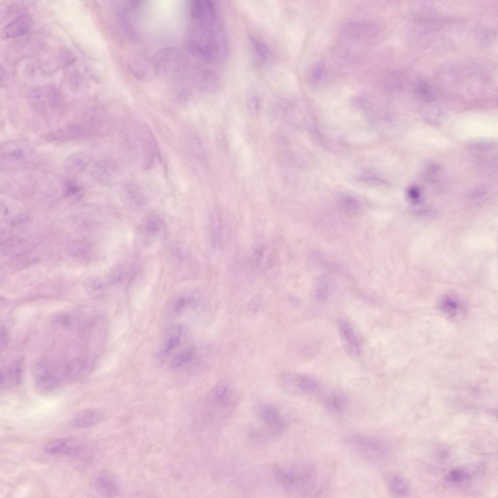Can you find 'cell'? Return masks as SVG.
Wrapping results in <instances>:
<instances>
[{
  "mask_svg": "<svg viewBox=\"0 0 498 498\" xmlns=\"http://www.w3.org/2000/svg\"><path fill=\"white\" fill-rule=\"evenodd\" d=\"M90 156L83 152H77L70 155L65 160L63 169L68 174L74 175L81 172L89 165Z\"/></svg>",
  "mask_w": 498,
  "mask_h": 498,
  "instance_id": "cell-17",
  "label": "cell"
},
{
  "mask_svg": "<svg viewBox=\"0 0 498 498\" xmlns=\"http://www.w3.org/2000/svg\"><path fill=\"white\" fill-rule=\"evenodd\" d=\"M385 479L387 489L393 496L402 497L409 494L411 489L410 483L401 473L391 471L386 475Z\"/></svg>",
  "mask_w": 498,
  "mask_h": 498,
  "instance_id": "cell-13",
  "label": "cell"
},
{
  "mask_svg": "<svg viewBox=\"0 0 498 498\" xmlns=\"http://www.w3.org/2000/svg\"><path fill=\"white\" fill-rule=\"evenodd\" d=\"M4 158L8 161L13 162H21L25 158V150L17 144L8 145V149L4 150Z\"/></svg>",
  "mask_w": 498,
  "mask_h": 498,
  "instance_id": "cell-24",
  "label": "cell"
},
{
  "mask_svg": "<svg viewBox=\"0 0 498 498\" xmlns=\"http://www.w3.org/2000/svg\"><path fill=\"white\" fill-rule=\"evenodd\" d=\"M89 363L83 359L72 361L66 368V375L70 378H76L84 375L88 372Z\"/></svg>",
  "mask_w": 498,
  "mask_h": 498,
  "instance_id": "cell-23",
  "label": "cell"
},
{
  "mask_svg": "<svg viewBox=\"0 0 498 498\" xmlns=\"http://www.w3.org/2000/svg\"><path fill=\"white\" fill-rule=\"evenodd\" d=\"M414 91L416 96L423 101H431L435 97L434 90L432 86L424 79H420L416 82Z\"/></svg>",
  "mask_w": 498,
  "mask_h": 498,
  "instance_id": "cell-22",
  "label": "cell"
},
{
  "mask_svg": "<svg viewBox=\"0 0 498 498\" xmlns=\"http://www.w3.org/2000/svg\"><path fill=\"white\" fill-rule=\"evenodd\" d=\"M22 366L20 361L12 364L5 372L1 373V386L11 387L18 385L21 380Z\"/></svg>",
  "mask_w": 498,
  "mask_h": 498,
  "instance_id": "cell-19",
  "label": "cell"
},
{
  "mask_svg": "<svg viewBox=\"0 0 498 498\" xmlns=\"http://www.w3.org/2000/svg\"><path fill=\"white\" fill-rule=\"evenodd\" d=\"M408 196L413 200H418L420 196V192L416 187H411L408 190Z\"/></svg>",
  "mask_w": 498,
  "mask_h": 498,
  "instance_id": "cell-31",
  "label": "cell"
},
{
  "mask_svg": "<svg viewBox=\"0 0 498 498\" xmlns=\"http://www.w3.org/2000/svg\"><path fill=\"white\" fill-rule=\"evenodd\" d=\"M444 309L447 312H451L456 310L458 308V304L456 301L452 298H445L443 302Z\"/></svg>",
  "mask_w": 498,
  "mask_h": 498,
  "instance_id": "cell-29",
  "label": "cell"
},
{
  "mask_svg": "<svg viewBox=\"0 0 498 498\" xmlns=\"http://www.w3.org/2000/svg\"><path fill=\"white\" fill-rule=\"evenodd\" d=\"M188 302V300L185 298L178 300L174 305V309L176 312H180L187 306Z\"/></svg>",
  "mask_w": 498,
  "mask_h": 498,
  "instance_id": "cell-30",
  "label": "cell"
},
{
  "mask_svg": "<svg viewBox=\"0 0 498 498\" xmlns=\"http://www.w3.org/2000/svg\"><path fill=\"white\" fill-rule=\"evenodd\" d=\"M188 43L191 51L208 62H217L227 51L225 35L214 4L210 0L193 1L190 7Z\"/></svg>",
  "mask_w": 498,
  "mask_h": 498,
  "instance_id": "cell-1",
  "label": "cell"
},
{
  "mask_svg": "<svg viewBox=\"0 0 498 498\" xmlns=\"http://www.w3.org/2000/svg\"><path fill=\"white\" fill-rule=\"evenodd\" d=\"M31 25V20L28 16L20 15L4 27L2 36L3 38L9 39L24 35L29 31Z\"/></svg>",
  "mask_w": 498,
  "mask_h": 498,
  "instance_id": "cell-15",
  "label": "cell"
},
{
  "mask_svg": "<svg viewBox=\"0 0 498 498\" xmlns=\"http://www.w3.org/2000/svg\"><path fill=\"white\" fill-rule=\"evenodd\" d=\"M468 475L465 470L461 468H456L449 473L447 479L450 482L459 483L467 479Z\"/></svg>",
  "mask_w": 498,
  "mask_h": 498,
  "instance_id": "cell-27",
  "label": "cell"
},
{
  "mask_svg": "<svg viewBox=\"0 0 498 498\" xmlns=\"http://www.w3.org/2000/svg\"><path fill=\"white\" fill-rule=\"evenodd\" d=\"M345 443L353 451L372 462L383 460L388 453L386 445L380 440L360 434L349 436Z\"/></svg>",
  "mask_w": 498,
  "mask_h": 498,
  "instance_id": "cell-6",
  "label": "cell"
},
{
  "mask_svg": "<svg viewBox=\"0 0 498 498\" xmlns=\"http://www.w3.org/2000/svg\"><path fill=\"white\" fill-rule=\"evenodd\" d=\"M194 353V350L192 347H189L183 349L174 356L171 362V366L173 368L178 367L190 360Z\"/></svg>",
  "mask_w": 498,
  "mask_h": 498,
  "instance_id": "cell-25",
  "label": "cell"
},
{
  "mask_svg": "<svg viewBox=\"0 0 498 498\" xmlns=\"http://www.w3.org/2000/svg\"><path fill=\"white\" fill-rule=\"evenodd\" d=\"M338 327L340 337L348 352L353 355H358L360 346L356 335L351 326L346 321L340 320Z\"/></svg>",
  "mask_w": 498,
  "mask_h": 498,
  "instance_id": "cell-16",
  "label": "cell"
},
{
  "mask_svg": "<svg viewBox=\"0 0 498 498\" xmlns=\"http://www.w3.org/2000/svg\"><path fill=\"white\" fill-rule=\"evenodd\" d=\"M277 382L285 391L295 394L313 392L319 387V383L308 376L291 372H283L277 377Z\"/></svg>",
  "mask_w": 498,
  "mask_h": 498,
  "instance_id": "cell-7",
  "label": "cell"
},
{
  "mask_svg": "<svg viewBox=\"0 0 498 498\" xmlns=\"http://www.w3.org/2000/svg\"><path fill=\"white\" fill-rule=\"evenodd\" d=\"M240 399V393L231 380L223 379L208 393L205 408L213 421L225 420L233 412Z\"/></svg>",
  "mask_w": 498,
  "mask_h": 498,
  "instance_id": "cell-3",
  "label": "cell"
},
{
  "mask_svg": "<svg viewBox=\"0 0 498 498\" xmlns=\"http://www.w3.org/2000/svg\"><path fill=\"white\" fill-rule=\"evenodd\" d=\"M379 26L375 22L365 21H351L345 23L341 32L345 37L353 40H367L377 36Z\"/></svg>",
  "mask_w": 498,
  "mask_h": 498,
  "instance_id": "cell-8",
  "label": "cell"
},
{
  "mask_svg": "<svg viewBox=\"0 0 498 498\" xmlns=\"http://www.w3.org/2000/svg\"><path fill=\"white\" fill-rule=\"evenodd\" d=\"M255 49L257 51L258 55L265 60L268 59L270 58L271 53L270 51L268 50V49L265 45L261 43L259 41H255L254 42Z\"/></svg>",
  "mask_w": 498,
  "mask_h": 498,
  "instance_id": "cell-28",
  "label": "cell"
},
{
  "mask_svg": "<svg viewBox=\"0 0 498 498\" xmlns=\"http://www.w3.org/2000/svg\"><path fill=\"white\" fill-rule=\"evenodd\" d=\"M8 342V334L6 329L1 326L0 329V346L1 348L4 347Z\"/></svg>",
  "mask_w": 498,
  "mask_h": 498,
  "instance_id": "cell-32",
  "label": "cell"
},
{
  "mask_svg": "<svg viewBox=\"0 0 498 498\" xmlns=\"http://www.w3.org/2000/svg\"><path fill=\"white\" fill-rule=\"evenodd\" d=\"M255 412L260 425L259 428L253 432L255 438L271 440L280 436L286 427V418L279 408L265 404L258 405Z\"/></svg>",
  "mask_w": 498,
  "mask_h": 498,
  "instance_id": "cell-4",
  "label": "cell"
},
{
  "mask_svg": "<svg viewBox=\"0 0 498 498\" xmlns=\"http://www.w3.org/2000/svg\"><path fill=\"white\" fill-rule=\"evenodd\" d=\"M91 485L96 494L102 497H114L119 494L120 487L116 478L111 472L105 469L95 473Z\"/></svg>",
  "mask_w": 498,
  "mask_h": 498,
  "instance_id": "cell-9",
  "label": "cell"
},
{
  "mask_svg": "<svg viewBox=\"0 0 498 498\" xmlns=\"http://www.w3.org/2000/svg\"><path fill=\"white\" fill-rule=\"evenodd\" d=\"M324 404L329 412L336 415L344 413L348 405L346 397L340 392H334L326 396Z\"/></svg>",
  "mask_w": 498,
  "mask_h": 498,
  "instance_id": "cell-20",
  "label": "cell"
},
{
  "mask_svg": "<svg viewBox=\"0 0 498 498\" xmlns=\"http://www.w3.org/2000/svg\"><path fill=\"white\" fill-rule=\"evenodd\" d=\"M120 195L125 202L134 205H142L146 200L144 189L141 186L134 182H127L123 185L121 188Z\"/></svg>",
  "mask_w": 498,
  "mask_h": 498,
  "instance_id": "cell-18",
  "label": "cell"
},
{
  "mask_svg": "<svg viewBox=\"0 0 498 498\" xmlns=\"http://www.w3.org/2000/svg\"><path fill=\"white\" fill-rule=\"evenodd\" d=\"M273 472L279 486L291 494H309L315 489L318 480L316 469L309 464L276 466Z\"/></svg>",
  "mask_w": 498,
  "mask_h": 498,
  "instance_id": "cell-2",
  "label": "cell"
},
{
  "mask_svg": "<svg viewBox=\"0 0 498 498\" xmlns=\"http://www.w3.org/2000/svg\"><path fill=\"white\" fill-rule=\"evenodd\" d=\"M82 448L81 442L73 436H67L56 439L46 444L44 451L53 455H73L80 452Z\"/></svg>",
  "mask_w": 498,
  "mask_h": 498,
  "instance_id": "cell-10",
  "label": "cell"
},
{
  "mask_svg": "<svg viewBox=\"0 0 498 498\" xmlns=\"http://www.w3.org/2000/svg\"><path fill=\"white\" fill-rule=\"evenodd\" d=\"M181 333V327L178 325H172L166 330L161 351L162 355L168 354L178 344Z\"/></svg>",
  "mask_w": 498,
  "mask_h": 498,
  "instance_id": "cell-21",
  "label": "cell"
},
{
  "mask_svg": "<svg viewBox=\"0 0 498 498\" xmlns=\"http://www.w3.org/2000/svg\"><path fill=\"white\" fill-rule=\"evenodd\" d=\"M102 418V413L99 410L86 409L75 413L71 418L70 424L75 427H90L98 424Z\"/></svg>",
  "mask_w": 498,
  "mask_h": 498,
  "instance_id": "cell-14",
  "label": "cell"
},
{
  "mask_svg": "<svg viewBox=\"0 0 498 498\" xmlns=\"http://www.w3.org/2000/svg\"><path fill=\"white\" fill-rule=\"evenodd\" d=\"M325 74V67L323 63H318L313 67L310 75V81L313 86L320 83Z\"/></svg>",
  "mask_w": 498,
  "mask_h": 498,
  "instance_id": "cell-26",
  "label": "cell"
},
{
  "mask_svg": "<svg viewBox=\"0 0 498 498\" xmlns=\"http://www.w3.org/2000/svg\"><path fill=\"white\" fill-rule=\"evenodd\" d=\"M130 150L141 166L148 168L152 165L156 155V144L152 135L145 127H134L127 134Z\"/></svg>",
  "mask_w": 498,
  "mask_h": 498,
  "instance_id": "cell-5",
  "label": "cell"
},
{
  "mask_svg": "<svg viewBox=\"0 0 498 498\" xmlns=\"http://www.w3.org/2000/svg\"><path fill=\"white\" fill-rule=\"evenodd\" d=\"M32 375L36 388L41 392L51 391L58 385V378L43 363L35 365L32 369Z\"/></svg>",
  "mask_w": 498,
  "mask_h": 498,
  "instance_id": "cell-11",
  "label": "cell"
},
{
  "mask_svg": "<svg viewBox=\"0 0 498 498\" xmlns=\"http://www.w3.org/2000/svg\"><path fill=\"white\" fill-rule=\"evenodd\" d=\"M93 179L103 184H108L117 178L118 170L117 165L110 160H101L95 161L91 168Z\"/></svg>",
  "mask_w": 498,
  "mask_h": 498,
  "instance_id": "cell-12",
  "label": "cell"
}]
</instances>
